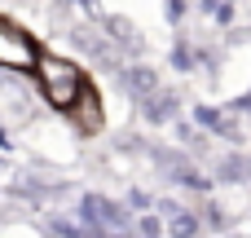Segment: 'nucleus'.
Masks as SVG:
<instances>
[{"mask_svg": "<svg viewBox=\"0 0 251 238\" xmlns=\"http://www.w3.org/2000/svg\"><path fill=\"white\" fill-rule=\"evenodd\" d=\"M35 84H40L44 106H53V110H62V115H71L75 102H79L84 88H88L79 62H71V57H62V53H49V49H44L40 62H35Z\"/></svg>", "mask_w": 251, "mask_h": 238, "instance_id": "obj_1", "label": "nucleus"}, {"mask_svg": "<svg viewBox=\"0 0 251 238\" xmlns=\"http://www.w3.org/2000/svg\"><path fill=\"white\" fill-rule=\"evenodd\" d=\"M40 44L31 31H22L18 22L0 18V71L9 75H35V62H40Z\"/></svg>", "mask_w": 251, "mask_h": 238, "instance_id": "obj_2", "label": "nucleus"}, {"mask_svg": "<svg viewBox=\"0 0 251 238\" xmlns=\"http://www.w3.org/2000/svg\"><path fill=\"white\" fill-rule=\"evenodd\" d=\"M71 115L79 119V128H97V119H101V115H97V93H93V84L84 88V97L75 102V110H71Z\"/></svg>", "mask_w": 251, "mask_h": 238, "instance_id": "obj_3", "label": "nucleus"}]
</instances>
